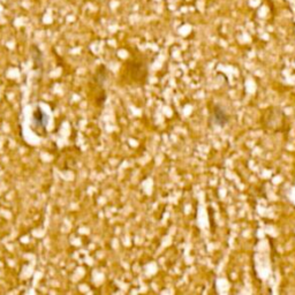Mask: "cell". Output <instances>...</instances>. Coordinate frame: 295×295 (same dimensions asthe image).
Segmentation results:
<instances>
[{
  "label": "cell",
  "mask_w": 295,
  "mask_h": 295,
  "mask_svg": "<svg viewBox=\"0 0 295 295\" xmlns=\"http://www.w3.org/2000/svg\"><path fill=\"white\" fill-rule=\"evenodd\" d=\"M213 120H214V122L217 123V126H224L225 123L227 122V117L222 110L216 109V111H214Z\"/></svg>",
  "instance_id": "cell-2"
},
{
  "label": "cell",
  "mask_w": 295,
  "mask_h": 295,
  "mask_svg": "<svg viewBox=\"0 0 295 295\" xmlns=\"http://www.w3.org/2000/svg\"><path fill=\"white\" fill-rule=\"evenodd\" d=\"M34 122L37 129L45 130L46 123H47V115L43 112V111L37 107L34 113Z\"/></svg>",
  "instance_id": "cell-1"
}]
</instances>
